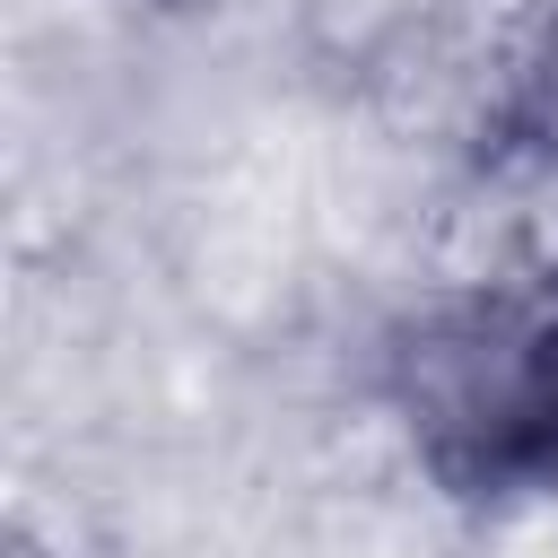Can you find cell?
Here are the masks:
<instances>
[{
  "label": "cell",
  "instance_id": "cell-1",
  "mask_svg": "<svg viewBox=\"0 0 558 558\" xmlns=\"http://www.w3.org/2000/svg\"><path fill=\"white\" fill-rule=\"evenodd\" d=\"M410 436L453 497H558V314H453L418 331Z\"/></svg>",
  "mask_w": 558,
  "mask_h": 558
},
{
  "label": "cell",
  "instance_id": "cell-2",
  "mask_svg": "<svg viewBox=\"0 0 558 558\" xmlns=\"http://www.w3.org/2000/svg\"><path fill=\"white\" fill-rule=\"evenodd\" d=\"M506 131H514L532 157H549V166H558V17H549V35L532 44V61L514 70V96H506Z\"/></svg>",
  "mask_w": 558,
  "mask_h": 558
}]
</instances>
